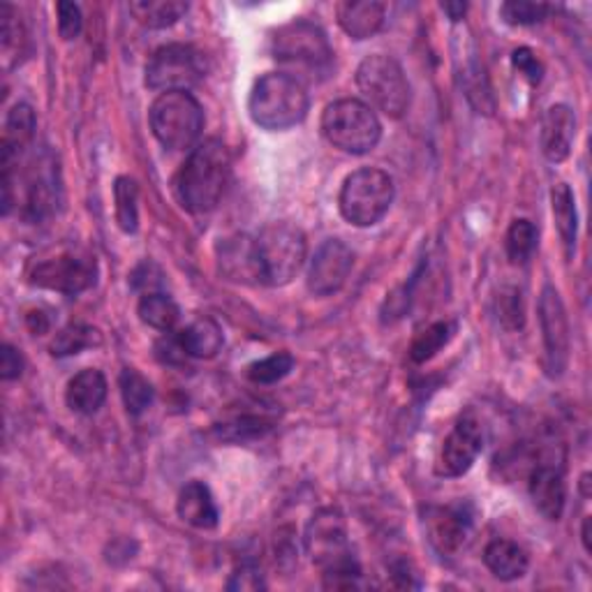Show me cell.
Returning <instances> with one entry per match:
<instances>
[{
	"mask_svg": "<svg viewBox=\"0 0 592 592\" xmlns=\"http://www.w3.org/2000/svg\"><path fill=\"white\" fill-rule=\"evenodd\" d=\"M305 553L322 569L324 588L352 590L361 585V567L352 556L348 525L342 514L334 507H324L313 514L303 534Z\"/></svg>",
	"mask_w": 592,
	"mask_h": 592,
	"instance_id": "cell-1",
	"label": "cell"
},
{
	"mask_svg": "<svg viewBox=\"0 0 592 592\" xmlns=\"http://www.w3.org/2000/svg\"><path fill=\"white\" fill-rule=\"evenodd\" d=\"M229 174H232V160L225 144L218 140L200 142L190 150L174 181L181 206L197 216L214 212L225 195Z\"/></svg>",
	"mask_w": 592,
	"mask_h": 592,
	"instance_id": "cell-2",
	"label": "cell"
},
{
	"mask_svg": "<svg viewBox=\"0 0 592 592\" xmlns=\"http://www.w3.org/2000/svg\"><path fill=\"white\" fill-rule=\"evenodd\" d=\"M276 63L285 68V74L294 76L305 86L329 80L334 72V49L329 37L317 24L297 19L276 31L271 40Z\"/></svg>",
	"mask_w": 592,
	"mask_h": 592,
	"instance_id": "cell-3",
	"label": "cell"
},
{
	"mask_svg": "<svg viewBox=\"0 0 592 592\" xmlns=\"http://www.w3.org/2000/svg\"><path fill=\"white\" fill-rule=\"evenodd\" d=\"M309 90L294 76L285 72H269L259 76L253 86L247 111L255 125L264 130H288L309 117Z\"/></svg>",
	"mask_w": 592,
	"mask_h": 592,
	"instance_id": "cell-4",
	"label": "cell"
},
{
	"mask_svg": "<svg viewBox=\"0 0 592 592\" xmlns=\"http://www.w3.org/2000/svg\"><path fill=\"white\" fill-rule=\"evenodd\" d=\"M150 130L169 150H193L204 130V111L193 93H160L148 111Z\"/></svg>",
	"mask_w": 592,
	"mask_h": 592,
	"instance_id": "cell-5",
	"label": "cell"
},
{
	"mask_svg": "<svg viewBox=\"0 0 592 592\" xmlns=\"http://www.w3.org/2000/svg\"><path fill=\"white\" fill-rule=\"evenodd\" d=\"M322 135L331 146L352 156H364L379 144L382 125L377 113L361 100L331 102L322 113Z\"/></svg>",
	"mask_w": 592,
	"mask_h": 592,
	"instance_id": "cell-6",
	"label": "cell"
},
{
	"mask_svg": "<svg viewBox=\"0 0 592 592\" xmlns=\"http://www.w3.org/2000/svg\"><path fill=\"white\" fill-rule=\"evenodd\" d=\"M394 179L382 169H359L340 188V214L354 227H373L394 204Z\"/></svg>",
	"mask_w": 592,
	"mask_h": 592,
	"instance_id": "cell-7",
	"label": "cell"
},
{
	"mask_svg": "<svg viewBox=\"0 0 592 592\" xmlns=\"http://www.w3.org/2000/svg\"><path fill=\"white\" fill-rule=\"evenodd\" d=\"M262 266V280L271 288H280L297 278L309 253L305 234L292 222L266 225L255 237Z\"/></svg>",
	"mask_w": 592,
	"mask_h": 592,
	"instance_id": "cell-8",
	"label": "cell"
},
{
	"mask_svg": "<svg viewBox=\"0 0 592 592\" xmlns=\"http://www.w3.org/2000/svg\"><path fill=\"white\" fill-rule=\"evenodd\" d=\"M357 86L369 107L389 119H400L410 107V84L403 68L391 56H369L357 70Z\"/></svg>",
	"mask_w": 592,
	"mask_h": 592,
	"instance_id": "cell-9",
	"label": "cell"
},
{
	"mask_svg": "<svg viewBox=\"0 0 592 592\" xmlns=\"http://www.w3.org/2000/svg\"><path fill=\"white\" fill-rule=\"evenodd\" d=\"M206 74L204 53L193 45H165L146 63V86L160 93L190 90Z\"/></svg>",
	"mask_w": 592,
	"mask_h": 592,
	"instance_id": "cell-10",
	"label": "cell"
},
{
	"mask_svg": "<svg viewBox=\"0 0 592 592\" xmlns=\"http://www.w3.org/2000/svg\"><path fill=\"white\" fill-rule=\"evenodd\" d=\"M98 280V264L90 255L63 253L37 262L31 271V285L61 294H82Z\"/></svg>",
	"mask_w": 592,
	"mask_h": 592,
	"instance_id": "cell-11",
	"label": "cell"
},
{
	"mask_svg": "<svg viewBox=\"0 0 592 592\" xmlns=\"http://www.w3.org/2000/svg\"><path fill=\"white\" fill-rule=\"evenodd\" d=\"M484 449V426L474 414L458 419L449 435L445 437L440 456H437L435 472L440 476H463Z\"/></svg>",
	"mask_w": 592,
	"mask_h": 592,
	"instance_id": "cell-12",
	"label": "cell"
},
{
	"mask_svg": "<svg viewBox=\"0 0 592 592\" xmlns=\"http://www.w3.org/2000/svg\"><path fill=\"white\" fill-rule=\"evenodd\" d=\"M540 324L546 350V371L551 377H558L569 364V319L558 290L551 285H546L540 299Z\"/></svg>",
	"mask_w": 592,
	"mask_h": 592,
	"instance_id": "cell-13",
	"label": "cell"
},
{
	"mask_svg": "<svg viewBox=\"0 0 592 592\" xmlns=\"http://www.w3.org/2000/svg\"><path fill=\"white\" fill-rule=\"evenodd\" d=\"M428 542L440 556H454L468 542L474 528V509L470 503L431 507L424 519Z\"/></svg>",
	"mask_w": 592,
	"mask_h": 592,
	"instance_id": "cell-14",
	"label": "cell"
},
{
	"mask_svg": "<svg viewBox=\"0 0 592 592\" xmlns=\"http://www.w3.org/2000/svg\"><path fill=\"white\" fill-rule=\"evenodd\" d=\"M352 266H354V253L346 243L338 241V239L324 241L317 247V253L311 262L309 290L315 297L336 294L342 285H346Z\"/></svg>",
	"mask_w": 592,
	"mask_h": 592,
	"instance_id": "cell-15",
	"label": "cell"
},
{
	"mask_svg": "<svg viewBox=\"0 0 592 592\" xmlns=\"http://www.w3.org/2000/svg\"><path fill=\"white\" fill-rule=\"evenodd\" d=\"M216 255H218L220 274L227 280L239 282V285H264L257 243L253 237L234 234V237L220 239Z\"/></svg>",
	"mask_w": 592,
	"mask_h": 592,
	"instance_id": "cell-16",
	"label": "cell"
},
{
	"mask_svg": "<svg viewBox=\"0 0 592 592\" xmlns=\"http://www.w3.org/2000/svg\"><path fill=\"white\" fill-rule=\"evenodd\" d=\"M530 498L544 519L560 521L567 505V484L563 468L551 461L537 463L530 472Z\"/></svg>",
	"mask_w": 592,
	"mask_h": 592,
	"instance_id": "cell-17",
	"label": "cell"
},
{
	"mask_svg": "<svg viewBox=\"0 0 592 592\" xmlns=\"http://www.w3.org/2000/svg\"><path fill=\"white\" fill-rule=\"evenodd\" d=\"M35 128V111L28 105L19 102L10 109L5 119L3 142H0V167H3V177L14 174V167H19V160H22V156L33 144Z\"/></svg>",
	"mask_w": 592,
	"mask_h": 592,
	"instance_id": "cell-18",
	"label": "cell"
},
{
	"mask_svg": "<svg viewBox=\"0 0 592 592\" xmlns=\"http://www.w3.org/2000/svg\"><path fill=\"white\" fill-rule=\"evenodd\" d=\"M577 137V117L567 105H553L542 119V153L548 162H565Z\"/></svg>",
	"mask_w": 592,
	"mask_h": 592,
	"instance_id": "cell-19",
	"label": "cell"
},
{
	"mask_svg": "<svg viewBox=\"0 0 592 592\" xmlns=\"http://www.w3.org/2000/svg\"><path fill=\"white\" fill-rule=\"evenodd\" d=\"M51 167V162L35 160L24 179V216L33 222L47 218L53 212L56 200H59V185H56Z\"/></svg>",
	"mask_w": 592,
	"mask_h": 592,
	"instance_id": "cell-20",
	"label": "cell"
},
{
	"mask_svg": "<svg viewBox=\"0 0 592 592\" xmlns=\"http://www.w3.org/2000/svg\"><path fill=\"white\" fill-rule=\"evenodd\" d=\"M179 517L193 528L214 530L220 521V511L212 488L202 482H190L181 488L177 500Z\"/></svg>",
	"mask_w": 592,
	"mask_h": 592,
	"instance_id": "cell-21",
	"label": "cell"
},
{
	"mask_svg": "<svg viewBox=\"0 0 592 592\" xmlns=\"http://www.w3.org/2000/svg\"><path fill=\"white\" fill-rule=\"evenodd\" d=\"M338 24L352 40H369L385 24V5L375 0H346L336 8Z\"/></svg>",
	"mask_w": 592,
	"mask_h": 592,
	"instance_id": "cell-22",
	"label": "cell"
},
{
	"mask_svg": "<svg viewBox=\"0 0 592 592\" xmlns=\"http://www.w3.org/2000/svg\"><path fill=\"white\" fill-rule=\"evenodd\" d=\"M65 400H68L70 410H74V412L95 414L107 400V377L95 369H86L82 373H76L68 382Z\"/></svg>",
	"mask_w": 592,
	"mask_h": 592,
	"instance_id": "cell-23",
	"label": "cell"
},
{
	"mask_svg": "<svg viewBox=\"0 0 592 592\" xmlns=\"http://www.w3.org/2000/svg\"><path fill=\"white\" fill-rule=\"evenodd\" d=\"M222 329L214 317H200L179 334V346L185 357L214 359L222 350Z\"/></svg>",
	"mask_w": 592,
	"mask_h": 592,
	"instance_id": "cell-24",
	"label": "cell"
},
{
	"mask_svg": "<svg viewBox=\"0 0 592 592\" xmlns=\"http://www.w3.org/2000/svg\"><path fill=\"white\" fill-rule=\"evenodd\" d=\"M484 563L491 575L500 581L523 579L528 571V553L509 540H493L484 551Z\"/></svg>",
	"mask_w": 592,
	"mask_h": 592,
	"instance_id": "cell-25",
	"label": "cell"
},
{
	"mask_svg": "<svg viewBox=\"0 0 592 592\" xmlns=\"http://www.w3.org/2000/svg\"><path fill=\"white\" fill-rule=\"evenodd\" d=\"M551 204H553V218H556L558 234L563 239V245L567 255L575 253L577 245V232H579V216H577V202L575 193L567 183L553 185L551 190Z\"/></svg>",
	"mask_w": 592,
	"mask_h": 592,
	"instance_id": "cell-26",
	"label": "cell"
},
{
	"mask_svg": "<svg viewBox=\"0 0 592 592\" xmlns=\"http://www.w3.org/2000/svg\"><path fill=\"white\" fill-rule=\"evenodd\" d=\"M130 12L146 28H169L188 12V3L183 0H135L130 3Z\"/></svg>",
	"mask_w": 592,
	"mask_h": 592,
	"instance_id": "cell-27",
	"label": "cell"
},
{
	"mask_svg": "<svg viewBox=\"0 0 592 592\" xmlns=\"http://www.w3.org/2000/svg\"><path fill=\"white\" fill-rule=\"evenodd\" d=\"M137 313L144 324H148L150 329H158V331H171L181 317V309L177 305V301L162 292L144 294L137 305Z\"/></svg>",
	"mask_w": 592,
	"mask_h": 592,
	"instance_id": "cell-28",
	"label": "cell"
},
{
	"mask_svg": "<svg viewBox=\"0 0 592 592\" xmlns=\"http://www.w3.org/2000/svg\"><path fill=\"white\" fill-rule=\"evenodd\" d=\"M119 387L123 396V406L132 416L144 414L153 406V398H156V389H153L150 382L135 369H123L119 377Z\"/></svg>",
	"mask_w": 592,
	"mask_h": 592,
	"instance_id": "cell-29",
	"label": "cell"
},
{
	"mask_svg": "<svg viewBox=\"0 0 592 592\" xmlns=\"http://www.w3.org/2000/svg\"><path fill=\"white\" fill-rule=\"evenodd\" d=\"M113 202H117V222L125 234H135L140 227V188L130 177H119L113 185Z\"/></svg>",
	"mask_w": 592,
	"mask_h": 592,
	"instance_id": "cell-30",
	"label": "cell"
},
{
	"mask_svg": "<svg viewBox=\"0 0 592 592\" xmlns=\"http://www.w3.org/2000/svg\"><path fill=\"white\" fill-rule=\"evenodd\" d=\"M100 340L102 338H100L98 329H93V327H88V324H82V322H74L56 334V338L51 342V354L53 357L80 354L82 350L100 346Z\"/></svg>",
	"mask_w": 592,
	"mask_h": 592,
	"instance_id": "cell-31",
	"label": "cell"
},
{
	"mask_svg": "<svg viewBox=\"0 0 592 592\" xmlns=\"http://www.w3.org/2000/svg\"><path fill=\"white\" fill-rule=\"evenodd\" d=\"M537 241H540V232L537 227H534L530 220L521 218L514 220L507 239H505V247H507V257L511 264H525L534 251H537Z\"/></svg>",
	"mask_w": 592,
	"mask_h": 592,
	"instance_id": "cell-32",
	"label": "cell"
},
{
	"mask_svg": "<svg viewBox=\"0 0 592 592\" xmlns=\"http://www.w3.org/2000/svg\"><path fill=\"white\" fill-rule=\"evenodd\" d=\"M454 327L449 322H435L426 327L422 334H416L410 348V359L414 364H426L437 352H440L447 342L451 340Z\"/></svg>",
	"mask_w": 592,
	"mask_h": 592,
	"instance_id": "cell-33",
	"label": "cell"
},
{
	"mask_svg": "<svg viewBox=\"0 0 592 592\" xmlns=\"http://www.w3.org/2000/svg\"><path fill=\"white\" fill-rule=\"evenodd\" d=\"M294 369V357L290 352H276L266 359L255 361V364L247 366L245 375L255 385H276L282 377H288Z\"/></svg>",
	"mask_w": 592,
	"mask_h": 592,
	"instance_id": "cell-34",
	"label": "cell"
},
{
	"mask_svg": "<svg viewBox=\"0 0 592 592\" xmlns=\"http://www.w3.org/2000/svg\"><path fill=\"white\" fill-rule=\"evenodd\" d=\"M466 95H468V100L480 109V113H493L495 102L491 95V86L480 65H472L466 70Z\"/></svg>",
	"mask_w": 592,
	"mask_h": 592,
	"instance_id": "cell-35",
	"label": "cell"
},
{
	"mask_svg": "<svg viewBox=\"0 0 592 592\" xmlns=\"http://www.w3.org/2000/svg\"><path fill=\"white\" fill-rule=\"evenodd\" d=\"M0 43H3L5 59H10L12 51L22 53L24 26H22V22H19L16 10L8 3L0 5Z\"/></svg>",
	"mask_w": 592,
	"mask_h": 592,
	"instance_id": "cell-36",
	"label": "cell"
},
{
	"mask_svg": "<svg viewBox=\"0 0 592 592\" xmlns=\"http://www.w3.org/2000/svg\"><path fill=\"white\" fill-rule=\"evenodd\" d=\"M548 12H551V8L544 3H523V0H519V3L514 0V3L500 5V16L511 26L540 24V22H544Z\"/></svg>",
	"mask_w": 592,
	"mask_h": 592,
	"instance_id": "cell-37",
	"label": "cell"
},
{
	"mask_svg": "<svg viewBox=\"0 0 592 592\" xmlns=\"http://www.w3.org/2000/svg\"><path fill=\"white\" fill-rule=\"evenodd\" d=\"M498 317L509 331H517L523 327L525 311H523V297L517 288H505L498 297Z\"/></svg>",
	"mask_w": 592,
	"mask_h": 592,
	"instance_id": "cell-38",
	"label": "cell"
},
{
	"mask_svg": "<svg viewBox=\"0 0 592 592\" xmlns=\"http://www.w3.org/2000/svg\"><path fill=\"white\" fill-rule=\"evenodd\" d=\"M271 428V424L266 422V419H259V416H241L237 419V422L222 426L220 435L227 437V440H251V437H259L262 433H266Z\"/></svg>",
	"mask_w": 592,
	"mask_h": 592,
	"instance_id": "cell-39",
	"label": "cell"
},
{
	"mask_svg": "<svg viewBox=\"0 0 592 592\" xmlns=\"http://www.w3.org/2000/svg\"><path fill=\"white\" fill-rule=\"evenodd\" d=\"M56 12H59V33H61L63 40L70 43V40H74V37H80L82 26H84L80 5L63 0V3L56 5Z\"/></svg>",
	"mask_w": 592,
	"mask_h": 592,
	"instance_id": "cell-40",
	"label": "cell"
},
{
	"mask_svg": "<svg viewBox=\"0 0 592 592\" xmlns=\"http://www.w3.org/2000/svg\"><path fill=\"white\" fill-rule=\"evenodd\" d=\"M264 588H266L264 575L255 565L237 567L234 575L227 581V590H237V592H257Z\"/></svg>",
	"mask_w": 592,
	"mask_h": 592,
	"instance_id": "cell-41",
	"label": "cell"
},
{
	"mask_svg": "<svg viewBox=\"0 0 592 592\" xmlns=\"http://www.w3.org/2000/svg\"><path fill=\"white\" fill-rule=\"evenodd\" d=\"M511 63L517 68L530 84H540L544 76V68L537 56H534L528 47H521L511 53Z\"/></svg>",
	"mask_w": 592,
	"mask_h": 592,
	"instance_id": "cell-42",
	"label": "cell"
},
{
	"mask_svg": "<svg viewBox=\"0 0 592 592\" xmlns=\"http://www.w3.org/2000/svg\"><path fill=\"white\" fill-rule=\"evenodd\" d=\"M22 373H24L22 354H19L12 346H3V350H0V377L10 382L22 377Z\"/></svg>",
	"mask_w": 592,
	"mask_h": 592,
	"instance_id": "cell-43",
	"label": "cell"
},
{
	"mask_svg": "<svg viewBox=\"0 0 592 592\" xmlns=\"http://www.w3.org/2000/svg\"><path fill=\"white\" fill-rule=\"evenodd\" d=\"M28 327H31L33 334H45V331L49 329V319H47L45 313L33 311V313L28 315Z\"/></svg>",
	"mask_w": 592,
	"mask_h": 592,
	"instance_id": "cell-44",
	"label": "cell"
},
{
	"mask_svg": "<svg viewBox=\"0 0 592 592\" xmlns=\"http://www.w3.org/2000/svg\"><path fill=\"white\" fill-rule=\"evenodd\" d=\"M443 10L449 14L451 22H461L468 12V5L466 3H443Z\"/></svg>",
	"mask_w": 592,
	"mask_h": 592,
	"instance_id": "cell-45",
	"label": "cell"
},
{
	"mask_svg": "<svg viewBox=\"0 0 592 592\" xmlns=\"http://www.w3.org/2000/svg\"><path fill=\"white\" fill-rule=\"evenodd\" d=\"M581 540H583V546L585 551L590 553L592 551V544H590V517L583 521V530H581Z\"/></svg>",
	"mask_w": 592,
	"mask_h": 592,
	"instance_id": "cell-46",
	"label": "cell"
}]
</instances>
